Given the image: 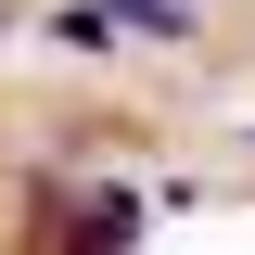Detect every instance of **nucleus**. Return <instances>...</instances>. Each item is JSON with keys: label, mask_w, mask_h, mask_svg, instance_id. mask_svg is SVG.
Returning a JSON list of instances; mask_svg holds the SVG:
<instances>
[{"label": "nucleus", "mask_w": 255, "mask_h": 255, "mask_svg": "<svg viewBox=\"0 0 255 255\" xmlns=\"http://www.w3.org/2000/svg\"><path fill=\"white\" fill-rule=\"evenodd\" d=\"M51 38L64 51H102V38H204V13L191 0H64Z\"/></svg>", "instance_id": "1"}, {"label": "nucleus", "mask_w": 255, "mask_h": 255, "mask_svg": "<svg viewBox=\"0 0 255 255\" xmlns=\"http://www.w3.org/2000/svg\"><path fill=\"white\" fill-rule=\"evenodd\" d=\"M64 255H140V191H90L64 217Z\"/></svg>", "instance_id": "2"}, {"label": "nucleus", "mask_w": 255, "mask_h": 255, "mask_svg": "<svg viewBox=\"0 0 255 255\" xmlns=\"http://www.w3.org/2000/svg\"><path fill=\"white\" fill-rule=\"evenodd\" d=\"M243 140H255V128H243Z\"/></svg>", "instance_id": "3"}]
</instances>
